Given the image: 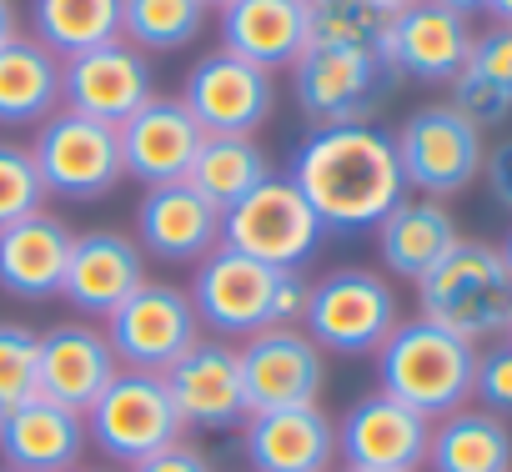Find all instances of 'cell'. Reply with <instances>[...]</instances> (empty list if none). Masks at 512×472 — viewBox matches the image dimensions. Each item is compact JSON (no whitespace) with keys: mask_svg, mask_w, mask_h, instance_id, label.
<instances>
[{"mask_svg":"<svg viewBox=\"0 0 512 472\" xmlns=\"http://www.w3.org/2000/svg\"><path fill=\"white\" fill-rule=\"evenodd\" d=\"M111 352L131 372H166L176 357H186L201 342L196 307L181 287L171 282H141L106 322H101Z\"/></svg>","mask_w":512,"mask_h":472,"instance_id":"obj_10","label":"cell"},{"mask_svg":"<svg viewBox=\"0 0 512 472\" xmlns=\"http://www.w3.org/2000/svg\"><path fill=\"white\" fill-rule=\"evenodd\" d=\"M141 282H146V252L136 247V236L101 226V231H81L71 242L61 297L81 317H101L106 322Z\"/></svg>","mask_w":512,"mask_h":472,"instance_id":"obj_22","label":"cell"},{"mask_svg":"<svg viewBox=\"0 0 512 472\" xmlns=\"http://www.w3.org/2000/svg\"><path fill=\"white\" fill-rule=\"evenodd\" d=\"M467 51H472V26L467 16L437 6V0H417V6L397 11L387 21V36H382V61L392 76H412V81H427V86H452V76L467 66Z\"/></svg>","mask_w":512,"mask_h":472,"instance_id":"obj_17","label":"cell"},{"mask_svg":"<svg viewBox=\"0 0 512 472\" xmlns=\"http://www.w3.org/2000/svg\"><path fill=\"white\" fill-rule=\"evenodd\" d=\"M397 322L402 307L392 282L362 267H342L312 287L302 332L332 357H372L397 332Z\"/></svg>","mask_w":512,"mask_h":472,"instance_id":"obj_6","label":"cell"},{"mask_svg":"<svg viewBox=\"0 0 512 472\" xmlns=\"http://www.w3.org/2000/svg\"><path fill=\"white\" fill-rule=\"evenodd\" d=\"M116 141H121L126 176L151 191V186L186 181V171H191L206 131L191 121V111L181 106V96H151L136 116H126L116 126Z\"/></svg>","mask_w":512,"mask_h":472,"instance_id":"obj_18","label":"cell"},{"mask_svg":"<svg viewBox=\"0 0 512 472\" xmlns=\"http://www.w3.org/2000/svg\"><path fill=\"white\" fill-rule=\"evenodd\" d=\"M136 247L146 262H171V267H196L221 247V211L191 191L186 181L151 186L136 206Z\"/></svg>","mask_w":512,"mask_h":472,"instance_id":"obj_20","label":"cell"},{"mask_svg":"<svg viewBox=\"0 0 512 472\" xmlns=\"http://www.w3.org/2000/svg\"><path fill=\"white\" fill-rule=\"evenodd\" d=\"M216 31L221 51L277 76L312 46V0H226Z\"/></svg>","mask_w":512,"mask_h":472,"instance_id":"obj_23","label":"cell"},{"mask_svg":"<svg viewBox=\"0 0 512 472\" xmlns=\"http://www.w3.org/2000/svg\"><path fill=\"white\" fill-rule=\"evenodd\" d=\"M171 402L181 412V427L196 432H236L246 422V382H241V357L221 337H201L186 357H176L166 372Z\"/></svg>","mask_w":512,"mask_h":472,"instance_id":"obj_16","label":"cell"},{"mask_svg":"<svg viewBox=\"0 0 512 472\" xmlns=\"http://www.w3.org/2000/svg\"><path fill=\"white\" fill-rule=\"evenodd\" d=\"M31 211H46V181L36 171L31 146L0 141V226H11Z\"/></svg>","mask_w":512,"mask_h":472,"instance_id":"obj_33","label":"cell"},{"mask_svg":"<svg viewBox=\"0 0 512 472\" xmlns=\"http://www.w3.org/2000/svg\"><path fill=\"white\" fill-rule=\"evenodd\" d=\"M372 231H377L382 267L392 277H407V282H422L462 242L452 211L442 201H432V196H402Z\"/></svg>","mask_w":512,"mask_h":472,"instance_id":"obj_26","label":"cell"},{"mask_svg":"<svg viewBox=\"0 0 512 472\" xmlns=\"http://www.w3.org/2000/svg\"><path fill=\"white\" fill-rule=\"evenodd\" d=\"M126 472H211V462L191 442H171V447H161L156 457H146V462H136Z\"/></svg>","mask_w":512,"mask_h":472,"instance_id":"obj_39","label":"cell"},{"mask_svg":"<svg viewBox=\"0 0 512 472\" xmlns=\"http://www.w3.org/2000/svg\"><path fill=\"white\" fill-rule=\"evenodd\" d=\"M206 26L201 0H121V41H131L141 56H171L186 51Z\"/></svg>","mask_w":512,"mask_h":472,"instance_id":"obj_31","label":"cell"},{"mask_svg":"<svg viewBox=\"0 0 512 472\" xmlns=\"http://www.w3.org/2000/svg\"><path fill=\"white\" fill-rule=\"evenodd\" d=\"M86 447V417L41 392L0 412V467L6 472H66L86 457Z\"/></svg>","mask_w":512,"mask_h":472,"instance_id":"obj_24","label":"cell"},{"mask_svg":"<svg viewBox=\"0 0 512 472\" xmlns=\"http://www.w3.org/2000/svg\"><path fill=\"white\" fill-rule=\"evenodd\" d=\"M156 96L151 56H141L131 41H106L96 51H81L61 61V106L106 126H121Z\"/></svg>","mask_w":512,"mask_h":472,"instance_id":"obj_15","label":"cell"},{"mask_svg":"<svg viewBox=\"0 0 512 472\" xmlns=\"http://www.w3.org/2000/svg\"><path fill=\"white\" fill-rule=\"evenodd\" d=\"M472 397H477V407H487L497 417L512 412V342H492L487 352H477Z\"/></svg>","mask_w":512,"mask_h":472,"instance_id":"obj_36","label":"cell"},{"mask_svg":"<svg viewBox=\"0 0 512 472\" xmlns=\"http://www.w3.org/2000/svg\"><path fill=\"white\" fill-rule=\"evenodd\" d=\"M392 71L377 51L347 46H307L292 61V96L312 126H352L367 121L392 91Z\"/></svg>","mask_w":512,"mask_h":472,"instance_id":"obj_9","label":"cell"},{"mask_svg":"<svg viewBox=\"0 0 512 472\" xmlns=\"http://www.w3.org/2000/svg\"><path fill=\"white\" fill-rule=\"evenodd\" d=\"M191 307H196V322L206 332H216L221 342H246L262 327H272V287H277V272L251 262L231 247H216L211 257H201L191 267Z\"/></svg>","mask_w":512,"mask_h":472,"instance_id":"obj_12","label":"cell"},{"mask_svg":"<svg viewBox=\"0 0 512 472\" xmlns=\"http://www.w3.org/2000/svg\"><path fill=\"white\" fill-rule=\"evenodd\" d=\"M462 71L512 106V26H487L482 36H472V51H467Z\"/></svg>","mask_w":512,"mask_h":472,"instance_id":"obj_35","label":"cell"},{"mask_svg":"<svg viewBox=\"0 0 512 472\" xmlns=\"http://www.w3.org/2000/svg\"><path fill=\"white\" fill-rule=\"evenodd\" d=\"M287 176L297 181V191L327 231H372L407 196L397 141L372 121L317 126L297 146Z\"/></svg>","mask_w":512,"mask_h":472,"instance_id":"obj_1","label":"cell"},{"mask_svg":"<svg viewBox=\"0 0 512 472\" xmlns=\"http://www.w3.org/2000/svg\"><path fill=\"white\" fill-rule=\"evenodd\" d=\"M392 141H397L402 181H407V191H417V196L442 201V196L467 191V186L482 176V156H487L482 131H477L462 111H452L447 101L417 106Z\"/></svg>","mask_w":512,"mask_h":472,"instance_id":"obj_8","label":"cell"},{"mask_svg":"<svg viewBox=\"0 0 512 472\" xmlns=\"http://www.w3.org/2000/svg\"><path fill=\"white\" fill-rule=\"evenodd\" d=\"M201 6H216V11H221V6H226V0H201Z\"/></svg>","mask_w":512,"mask_h":472,"instance_id":"obj_46","label":"cell"},{"mask_svg":"<svg viewBox=\"0 0 512 472\" xmlns=\"http://www.w3.org/2000/svg\"><path fill=\"white\" fill-rule=\"evenodd\" d=\"M327 226L307 206L292 176H267L251 196H241L231 211H221V247L262 262L272 272H302L322 252Z\"/></svg>","mask_w":512,"mask_h":472,"instance_id":"obj_4","label":"cell"},{"mask_svg":"<svg viewBox=\"0 0 512 472\" xmlns=\"http://www.w3.org/2000/svg\"><path fill=\"white\" fill-rule=\"evenodd\" d=\"M432 422L387 392L352 402L337 422V462L347 472H417L427 467Z\"/></svg>","mask_w":512,"mask_h":472,"instance_id":"obj_13","label":"cell"},{"mask_svg":"<svg viewBox=\"0 0 512 472\" xmlns=\"http://www.w3.org/2000/svg\"><path fill=\"white\" fill-rule=\"evenodd\" d=\"M181 412L171 402V387L161 372H131L121 367L111 377V387L96 397V407L86 412V437L91 447L116 462V467H136L146 457H156L161 447L181 442Z\"/></svg>","mask_w":512,"mask_h":472,"instance_id":"obj_5","label":"cell"},{"mask_svg":"<svg viewBox=\"0 0 512 472\" xmlns=\"http://www.w3.org/2000/svg\"><path fill=\"white\" fill-rule=\"evenodd\" d=\"M36 357L41 337L21 322H0V412L36 397Z\"/></svg>","mask_w":512,"mask_h":472,"instance_id":"obj_34","label":"cell"},{"mask_svg":"<svg viewBox=\"0 0 512 472\" xmlns=\"http://www.w3.org/2000/svg\"><path fill=\"white\" fill-rule=\"evenodd\" d=\"M497 252H502V267H507V277H512V231H507V242H502Z\"/></svg>","mask_w":512,"mask_h":472,"instance_id":"obj_44","label":"cell"},{"mask_svg":"<svg viewBox=\"0 0 512 472\" xmlns=\"http://www.w3.org/2000/svg\"><path fill=\"white\" fill-rule=\"evenodd\" d=\"M307 302H312L307 272H277V287H272V327H302Z\"/></svg>","mask_w":512,"mask_h":472,"instance_id":"obj_37","label":"cell"},{"mask_svg":"<svg viewBox=\"0 0 512 472\" xmlns=\"http://www.w3.org/2000/svg\"><path fill=\"white\" fill-rule=\"evenodd\" d=\"M372 357H377V392L397 397L402 407L422 412L427 422L467 407V397H472L477 347L422 322V317L397 322V332Z\"/></svg>","mask_w":512,"mask_h":472,"instance_id":"obj_3","label":"cell"},{"mask_svg":"<svg viewBox=\"0 0 512 472\" xmlns=\"http://www.w3.org/2000/svg\"><path fill=\"white\" fill-rule=\"evenodd\" d=\"M66 472H121V467H86V462H76V467H66Z\"/></svg>","mask_w":512,"mask_h":472,"instance_id":"obj_45","label":"cell"},{"mask_svg":"<svg viewBox=\"0 0 512 472\" xmlns=\"http://www.w3.org/2000/svg\"><path fill=\"white\" fill-rule=\"evenodd\" d=\"M437 6H447V11H457V16H467V21H472V16L482 11V0H437Z\"/></svg>","mask_w":512,"mask_h":472,"instance_id":"obj_42","label":"cell"},{"mask_svg":"<svg viewBox=\"0 0 512 472\" xmlns=\"http://www.w3.org/2000/svg\"><path fill=\"white\" fill-rule=\"evenodd\" d=\"M236 357H241V382H246L251 412L302 407V402H317L327 387V352L302 327H262L236 347Z\"/></svg>","mask_w":512,"mask_h":472,"instance_id":"obj_14","label":"cell"},{"mask_svg":"<svg viewBox=\"0 0 512 472\" xmlns=\"http://www.w3.org/2000/svg\"><path fill=\"white\" fill-rule=\"evenodd\" d=\"M71 242H76V231L51 211H31L11 226H0V292L16 302L61 297Z\"/></svg>","mask_w":512,"mask_h":472,"instance_id":"obj_25","label":"cell"},{"mask_svg":"<svg viewBox=\"0 0 512 472\" xmlns=\"http://www.w3.org/2000/svg\"><path fill=\"white\" fill-rule=\"evenodd\" d=\"M241 457L251 472H332L337 422L317 407H267L241 422Z\"/></svg>","mask_w":512,"mask_h":472,"instance_id":"obj_19","label":"cell"},{"mask_svg":"<svg viewBox=\"0 0 512 472\" xmlns=\"http://www.w3.org/2000/svg\"><path fill=\"white\" fill-rule=\"evenodd\" d=\"M121 372L111 342L101 327L91 322H61L51 332H41V357H36V392L61 402L66 412H91L96 397L111 387V377Z\"/></svg>","mask_w":512,"mask_h":472,"instance_id":"obj_21","label":"cell"},{"mask_svg":"<svg viewBox=\"0 0 512 472\" xmlns=\"http://www.w3.org/2000/svg\"><path fill=\"white\" fill-rule=\"evenodd\" d=\"M31 31L56 61H71L121 41V0H31Z\"/></svg>","mask_w":512,"mask_h":472,"instance_id":"obj_30","label":"cell"},{"mask_svg":"<svg viewBox=\"0 0 512 472\" xmlns=\"http://www.w3.org/2000/svg\"><path fill=\"white\" fill-rule=\"evenodd\" d=\"M0 472H6V467H0Z\"/></svg>","mask_w":512,"mask_h":472,"instance_id":"obj_48","label":"cell"},{"mask_svg":"<svg viewBox=\"0 0 512 472\" xmlns=\"http://www.w3.org/2000/svg\"><path fill=\"white\" fill-rule=\"evenodd\" d=\"M342 472H347V467H342Z\"/></svg>","mask_w":512,"mask_h":472,"instance_id":"obj_49","label":"cell"},{"mask_svg":"<svg viewBox=\"0 0 512 472\" xmlns=\"http://www.w3.org/2000/svg\"><path fill=\"white\" fill-rule=\"evenodd\" d=\"M432 472H512V432L507 417L487 407H457L432 422L427 442Z\"/></svg>","mask_w":512,"mask_h":472,"instance_id":"obj_27","label":"cell"},{"mask_svg":"<svg viewBox=\"0 0 512 472\" xmlns=\"http://www.w3.org/2000/svg\"><path fill=\"white\" fill-rule=\"evenodd\" d=\"M482 176H487V191L502 211H512V136L497 141L487 156H482Z\"/></svg>","mask_w":512,"mask_h":472,"instance_id":"obj_38","label":"cell"},{"mask_svg":"<svg viewBox=\"0 0 512 472\" xmlns=\"http://www.w3.org/2000/svg\"><path fill=\"white\" fill-rule=\"evenodd\" d=\"M507 342H512V327H507Z\"/></svg>","mask_w":512,"mask_h":472,"instance_id":"obj_47","label":"cell"},{"mask_svg":"<svg viewBox=\"0 0 512 472\" xmlns=\"http://www.w3.org/2000/svg\"><path fill=\"white\" fill-rule=\"evenodd\" d=\"M417 317L482 347L512 327V277L492 242H462L417 282Z\"/></svg>","mask_w":512,"mask_h":472,"instance_id":"obj_2","label":"cell"},{"mask_svg":"<svg viewBox=\"0 0 512 472\" xmlns=\"http://www.w3.org/2000/svg\"><path fill=\"white\" fill-rule=\"evenodd\" d=\"M387 11L377 0H312V46H347V51H382Z\"/></svg>","mask_w":512,"mask_h":472,"instance_id":"obj_32","label":"cell"},{"mask_svg":"<svg viewBox=\"0 0 512 472\" xmlns=\"http://www.w3.org/2000/svg\"><path fill=\"white\" fill-rule=\"evenodd\" d=\"M31 156L46 181V196H61V201H101L126 181L116 126L76 116L66 106L36 126Z\"/></svg>","mask_w":512,"mask_h":472,"instance_id":"obj_7","label":"cell"},{"mask_svg":"<svg viewBox=\"0 0 512 472\" xmlns=\"http://www.w3.org/2000/svg\"><path fill=\"white\" fill-rule=\"evenodd\" d=\"M181 106L206 136H256L277 106V76L231 51H211L186 71Z\"/></svg>","mask_w":512,"mask_h":472,"instance_id":"obj_11","label":"cell"},{"mask_svg":"<svg viewBox=\"0 0 512 472\" xmlns=\"http://www.w3.org/2000/svg\"><path fill=\"white\" fill-rule=\"evenodd\" d=\"M267 176H272V161H267L262 146H256V136H206L191 171H186V186L201 191L216 211H231Z\"/></svg>","mask_w":512,"mask_h":472,"instance_id":"obj_29","label":"cell"},{"mask_svg":"<svg viewBox=\"0 0 512 472\" xmlns=\"http://www.w3.org/2000/svg\"><path fill=\"white\" fill-rule=\"evenodd\" d=\"M377 6H382L387 16H397V11H407V6H417V0H377Z\"/></svg>","mask_w":512,"mask_h":472,"instance_id":"obj_43","label":"cell"},{"mask_svg":"<svg viewBox=\"0 0 512 472\" xmlns=\"http://www.w3.org/2000/svg\"><path fill=\"white\" fill-rule=\"evenodd\" d=\"M482 11L492 16V26H512V0H482Z\"/></svg>","mask_w":512,"mask_h":472,"instance_id":"obj_41","label":"cell"},{"mask_svg":"<svg viewBox=\"0 0 512 472\" xmlns=\"http://www.w3.org/2000/svg\"><path fill=\"white\" fill-rule=\"evenodd\" d=\"M61 111V61L36 41L16 36L0 46V126H41Z\"/></svg>","mask_w":512,"mask_h":472,"instance_id":"obj_28","label":"cell"},{"mask_svg":"<svg viewBox=\"0 0 512 472\" xmlns=\"http://www.w3.org/2000/svg\"><path fill=\"white\" fill-rule=\"evenodd\" d=\"M21 36V16H16V0H0V46H11Z\"/></svg>","mask_w":512,"mask_h":472,"instance_id":"obj_40","label":"cell"}]
</instances>
